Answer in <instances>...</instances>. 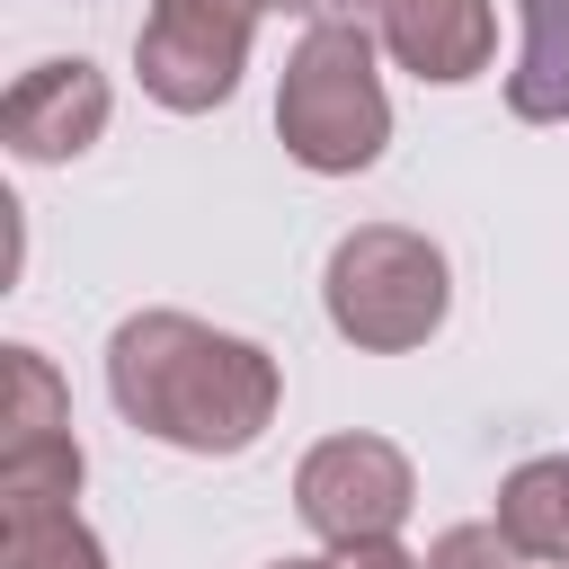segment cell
Segmentation results:
<instances>
[{
    "mask_svg": "<svg viewBox=\"0 0 569 569\" xmlns=\"http://www.w3.org/2000/svg\"><path fill=\"white\" fill-rule=\"evenodd\" d=\"M107 400L133 436L196 462H231L276 427L284 365L196 311H124L107 329Z\"/></svg>",
    "mask_w": 569,
    "mask_h": 569,
    "instance_id": "cell-1",
    "label": "cell"
},
{
    "mask_svg": "<svg viewBox=\"0 0 569 569\" xmlns=\"http://www.w3.org/2000/svg\"><path fill=\"white\" fill-rule=\"evenodd\" d=\"M373 27L365 18H329V27H302V44L284 53L276 71V142L293 169L311 178H356L382 160L391 142V98H382V71H373Z\"/></svg>",
    "mask_w": 569,
    "mask_h": 569,
    "instance_id": "cell-2",
    "label": "cell"
},
{
    "mask_svg": "<svg viewBox=\"0 0 569 569\" xmlns=\"http://www.w3.org/2000/svg\"><path fill=\"white\" fill-rule=\"evenodd\" d=\"M320 311L356 356H409L453 311V267L409 222H356L320 267Z\"/></svg>",
    "mask_w": 569,
    "mask_h": 569,
    "instance_id": "cell-3",
    "label": "cell"
},
{
    "mask_svg": "<svg viewBox=\"0 0 569 569\" xmlns=\"http://www.w3.org/2000/svg\"><path fill=\"white\" fill-rule=\"evenodd\" d=\"M267 9H276V0H151V18H142V36H133V80H142V98L169 107V116H213V107H231Z\"/></svg>",
    "mask_w": 569,
    "mask_h": 569,
    "instance_id": "cell-4",
    "label": "cell"
},
{
    "mask_svg": "<svg viewBox=\"0 0 569 569\" xmlns=\"http://www.w3.org/2000/svg\"><path fill=\"white\" fill-rule=\"evenodd\" d=\"M293 507L302 525L320 533V551H365V542H400L409 507H418V471L391 436L373 427H347V436H320L302 462H293Z\"/></svg>",
    "mask_w": 569,
    "mask_h": 569,
    "instance_id": "cell-5",
    "label": "cell"
},
{
    "mask_svg": "<svg viewBox=\"0 0 569 569\" xmlns=\"http://www.w3.org/2000/svg\"><path fill=\"white\" fill-rule=\"evenodd\" d=\"M107 116H116L107 71H98L89 53H44V62H27V71L9 80V98H0V142H9L27 169H62V160H80V151L107 133Z\"/></svg>",
    "mask_w": 569,
    "mask_h": 569,
    "instance_id": "cell-6",
    "label": "cell"
},
{
    "mask_svg": "<svg viewBox=\"0 0 569 569\" xmlns=\"http://www.w3.org/2000/svg\"><path fill=\"white\" fill-rule=\"evenodd\" d=\"M356 18L373 27V44L427 80V89H462L489 71L498 53V9L489 0H356Z\"/></svg>",
    "mask_w": 569,
    "mask_h": 569,
    "instance_id": "cell-7",
    "label": "cell"
},
{
    "mask_svg": "<svg viewBox=\"0 0 569 569\" xmlns=\"http://www.w3.org/2000/svg\"><path fill=\"white\" fill-rule=\"evenodd\" d=\"M507 116L516 124H569V0H516Z\"/></svg>",
    "mask_w": 569,
    "mask_h": 569,
    "instance_id": "cell-8",
    "label": "cell"
},
{
    "mask_svg": "<svg viewBox=\"0 0 569 569\" xmlns=\"http://www.w3.org/2000/svg\"><path fill=\"white\" fill-rule=\"evenodd\" d=\"M533 569H569V453H533L498 480V516H489Z\"/></svg>",
    "mask_w": 569,
    "mask_h": 569,
    "instance_id": "cell-9",
    "label": "cell"
},
{
    "mask_svg": "<svg viewBox=\"0 0 569 569\" xmlns=\"http://www.w3.org/2000/svg\"><path fill=\"white\" fill-rule=\"evenodd\" d=\"M80 480H89V453H80V436H44V445H18V453H0V525L80 516Z\"/></svg>",
    "mask_w": 569,
    "mask_h": 569,
    "instance_id": "cell-10",
    "label": "cell"
},
{
    "mask_svg": "<svg viewBox=\"0 0 569 569\" xmlns=\"http://www.w3.org/2000/svg\"><path fill=\"white\" fill-rule=\"evenodd\" d=\"M0 453H18V445H44V436H71V391H62V373H53V356L44 347H0Z\"/></svg>",
    "mask_w": 569,
    "mask_h": 569,
    "instance_id": "cell-11",
    "label": "cell"
},
{
    "mask_svg": "<svg viewBox=\"0 0 569 569\" xmlns=\"http://www.w3.org/2000/svg\"><path fill=\"white\" fill-rule=\"evenodd\" d=\"M0 569H107V542H98L80 516L0 525Z\"/></svg>",
    "mask_w": 569,
    "mask_h": 569,
    "instance_id": "cell-12",
    "label": "cell"
},
{
    "mask_svg": "<svg viewBox=\"0 0 569 569\" xmlns=\"http://www.w3.org/2000/svg\"><path fill=\"white\" fill-rule=\"evenodd\" d=\"M427 569H533L498 525H445L436 542H427Z\"/></svg>",
    "mask_w": 569,
    "mask_h": 569,
    "instance_id": "cell-13",
    "label": "cell"
},
{
    "mask_svg": "<svg viewBox=\"0 0 569 569\" xmlns=\"http://www.w3.org/2000/svg\"><path fill=\"white\" fill-rule=\"evenodd\" d=\"M267 569H427V560L400 551V542H365V551H293V560H267Z\"/></svg>",
    "mask_w": 569,
    "mask_h": 569,
    "instance_id": "cell-14",
    "label": "cell"
},
{
    "mask_svg": "<svg viewBox=\"0 0 569 569\" xmlns=\"http://www.w3.org/2000/svg\"><path fill=\"white\" fill-rule=\"evenodd\" d=\"M276 9H284V18H302V27H329V18H347L356 0H276Z\"/></svg>",
    "mask_w": 569,
    "mask_h": 569,
    "instance_id": "cell-15",
    "label": "cell"
}]
</instances>
